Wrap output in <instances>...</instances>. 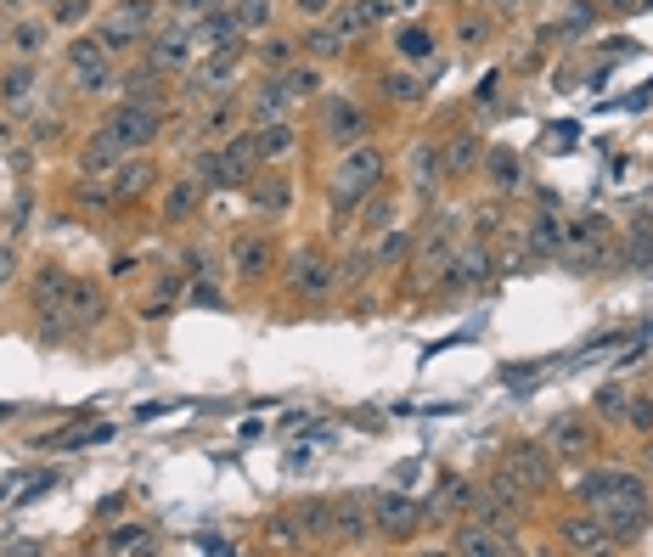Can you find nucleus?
Wrapping results in <instances>:
<instances>
[{"label":"nucleus","mask_w":653,"mask_h":557,"mask_svg":"<svg viewBox=\"0 0 653 557\" xmlns=\"http://www.w3.org/2000/svg\"><path fill=\"white\" fill-rule=\"evenodd\" d=\"M270 546H282V552H304V535H299V524H293V512L282 507L277 518H270Z\"/></svg>","instance_id":"ea45409f"},{"label":"nucleus","mask_w":653,"mask_h":557,"mask_svg":"<svg viewBox=\"0 0 653 557\" xmlns=\"http://www.w3.org/2000/svg\"><path fill=\"white\" fill-rule=\"evenodd\" d=\"M484 181H490L496 191H518V186H524L518 153H507V146H490V153H484Z\"/></svg>","instance_id":"bb28decb"},{"label":"nucleus","mask_w":653,"mask_h":557,"mask_svg":"<svg viewBox=\"0 0 653 557\" xmlns=\"http://www.w3.org/2000/svg\"><path fill=\"white\" fill-rule=\"evenodd\" d=\"M394 220V203H366V231H389Z\"/></svg>","instance_id":"13d9d810"},{"label":"nucleus","mask_w":653,"mask_h":557,"mask_svg":"<svg viewBox=\"0 0 653 557\" xmlns=\"http://www.w3.org/2000/svg\"><path fill=\"white\" fill-rule=\"evenodd\" d=\"M496 231H501V214H496V208H479V214H473V243H490Z\"/></svg>","instance_id":"6e6d98bb"},{"label":"nucleus","mask_w":653,"mask_h":557,"mask_svg":"<svg viewBox=\"0 0 653 557\" xmlns=\"http://www.w3.org/2000/svg\"><path fill=\"white\" fill-rule=\"evenodd\" d=\"M146 29H153V0H113V12L101 17V46L113 51H130L136 40H146Z\"/></svg>","instance_id":"6e6552de"},{"label":"nucleus","mask_w":653,"mask_h":557,"mask_svg":"<svg viewBox=\"0 0 653 557\" xmlns=\"http://www.w3.org/2000/svg\"><path fill=\"white\" fill-rule=\"evenodd\" d=\"M158 68H141V74H130L124 79V102H146V107H163V91H158Z\"/></svg>","instance_id":"f704fd0d"},{"label":"nucleus","mask_w":653,"mask_h":557,"mask_svg":"<svg viewBox=\"0 0 653 557\" xmlns=\"http://www.w3.org/2000/svg\"><path fill=\"white\" fill-rule=\"evenodd\" d=\"M293 6H299L304 17H322V12H332V0H293Z\"/></svg>","instance_id":"680f3d73"},{"label":"nucleus","mask_w":653,"mask_h":557,"mask_svg":"<svg viewBox=\"0 0 653 557\" xmlns=\"http://www.w3.org/2000/svg\"><path fill=\"white\" fill-rule=\"evenodd\" d=\"M79 74V96H101V91H113V62L108 57H96V62H85V68H74Z\"/></svg>","instance_id":"c9c22d12"},{"label":"nucleus","mask_w":653,"mask_h":557,"mask_svg":"<svg viewBox=\"0 0 653 557\" xmlns=\"http://www.w3.org/2000/svg\"><path fill=\"white\" fill-rule=\"evenodd\" d=\"M163 130V107H146V102H119L108 119H101V136H108L124 158L141 153V146H153Z\"/></svg>","instance_id":"7ed1b4c3"},{"label":"nucleus","mask_w":653,"mask_h":557,"mask_svg":"<svg viewBox=\"0 0 653 557\" xmlns=\"http://www.w3.org/2000/svg\"><path fill=\"white\" fill-rule=\"evenodd\" d=\"M423 91H428V84H417L411 74H394V79H389V96H394V102H423Z\"/></svg>","instance_id":"603ef678"},{"label":"nucleus","mask_w":653,"mask_h":557,"mask_svg":"<svg viewBox=\"0 0 653 557\" xmlns=\"http://www.w3.org/2000/svg\"><path fill=\"white\" fill-rule=\"evenodd\" d=\"M12 46H17V57H34L40 46H46V23H17L12 29Z\"/></svg>","instance_id":"49530a36"},{"label":"nucleus","mask_w":653,"mask_h":557,"mask_svg":"<svg viewBox=\"0 0 653 557\" xmlns=\"http://www.w3.org/2000/svg\"><path fill=\"white\" fill-rule=\"evenodd\" d=\"M625 428L653 434V394H625Z\"/></svg>","instance_id":"a19ab883"},{"label":"nucleus","mask_w":653,"mask_h":557,"mask_svg":"<svg viewBox=\"0 0 653 557\" xmlns=\"http://www.w3.org/2000/svg\"><path fill=\"white\" fill-rule=\"evenodd\" d=\"M299 445H310V451H332V445H339V428H332V422H304Z\"/></svg>","instance_id":"c03bdc74"},{"label":"nucleus","mask_w":653,"mask_h":557,"mask_svg":"<svg viewBox=\"0 0 653 557\" xmlns=\"http://www.w3.org/2000/svg\"><path fill=\"white\" fill-rule=\"evenodd\" d=\"M198 546H203V552H231V541H220L215 529H208V535H198Z\"/></svg>","instance_id":"e2e57ef3"},{"label":"nucleus","mask_w":653,"mask_h":557,"mask_svg":"<svg viewBox=\"0 0 653 557\" xmlns=\"http://www.w3.org/2000/svg\"><path fill=\"white\" fill-rule=\"evenodd\" d=\"M456 253V214H439V220L428 225L423 248H417V270H423V282H439V270L451 265Z\"/></svg>","instance_id":"9b49d317"},{"label":"nucleus","mask_w":653,"mask_h":557,"mask_svg":"<svg viewBox=\"0 0 653 557\" xmlns=\"http://www.w3.org/2000/svg\"><path fill=\"white\" fill-rule=\"evenodd\" d=\"M501 467H507V473L530 490V496H541V490L552 484V451H546V445H513Z\"/></svg>","instance_id":"ddd939ff"},{"label":"nucleus","mask_w":653,"mask_h":557,"mask_svg":"<svg viewBox=\"0 0 653 557\" xmlns=\"http://www.w3.org/2000/svg\"><path fill=\"white\" fill-rule=\"evenodd\" d=\"M119 158H124V153H119V146L96 130V136L85 141V153H79V175H108V169H113Z\"/></svg>","instance_id":"c756f323"},{"label":"nucleus","mask_w":653,"mask_h":557,"mask_svg":"<svg viewBox=\"0 0 653 557\" xmlns=\"http://www.w3.org/2000/svg\"><path fill=\"white\" fill-rule=\"evenodd\" d=\"M96 57H108V46H101V34H79L74 46H68V62H74V68H85V62H96Z\"/></svg>","instance_id":"de8ad7c7"},{"label":"nucleus","mask_w":653,"mask_h":557,"mask_svg":"<svg viewBox=\"0 0 653 557\" xmlns=\"http://www.w3.org/2000/svg\"><path fill=\"white\" fill-rule=\"evenodd\" d=\"M473 158H479V136H473V130H462V136L446 146V175H462V169H468Z\"/></svg>","instance_id":"58836bf2"},{"label":"nucleus","mask_w":653,"mask_h":557,"mask_svg":"<svg viewBox=\"0 0 653 557\" xmlns=\"http://www.w3.org/2000/svg\"><path fill=\"white\" fill-rule=\"evenodd\" d=\"M394 46H400V57H406V62H428V57H434V34H428L423 23H411V29H400Z\"/></svg>","instance_id":"e433bc0d"},{"label":"nucleus","mask_w":653,"mask_h":557,"mask_svg":"<svg viewBox=\"0 0 653 557\" xmlns=\"http://www.w3.org/2000/svg\"><path fill=\"white\" fill-rule=\"evenodd\" d=\"M260 57H265V68H282V74H287V62H293V46L282 40V46H265Z\"/></svg>","instance_id":"bf43d9fd"},{"label":"nucleus","mask_w":653,"mask_h":557,"mask_svg":"<svg viewBox=\"0 0 653 557\" xmlns=\"http://www.w3.org/2000/svg\"><path fill=\"white\" fill-rule=\"evenodd\" d=\"M282 79H287L293 96H315V84H322V79H315V68H293V74H282Z\"/></svg>","instance_id":"4d7b16f0"},{"label":"nucleus","mask_w":653,"mask_h":557,"mask_svg":"<svg viewBox=\"0 0 653 557\" xmlns=\"http://www.w3.org/2000/svg\"><path fill=\"white\" fill-rule=\"evenodd\" d=\"M248 198H254V208H260V214H287L293 186H287L282 175H254V181H248Z\"/></svg>","instance_id":"a878e982"},{"label":"nucleus","mask_w":653,"mask_h":557,"mask_svg":"<svg viewBox=\"0 0 653 557\" xmlns=\"http://www.w3.org/2000/svg\"><path fill=\"white\" fill-rule=\"evenodd\" d=\"M479 507V484L473 479H446L439 484V496L428 501L434 518H462V512H473Z\"/></svg>","instance_id":"5701e85b"},{"label":"nucleus","mask_w":653,"mask_h":557,"mask_svg":"<svg viewBox=\"0 0 653 557\" xmlns=\"http://www.w3.org/2000/svg\"><path fill=\"white\" fill-rule=\"evenodd\" d=\"M377 186H384V153L361 141V146H349V158L327 175V198H332V208H339V214H349L361 198H372Z\"/></svg>","instance_id":"f03ea898"},{"label":"nucleus","mask_w":653,"mask_h":557,"mask_svg":"<svg viewBox=\"0 0 653 557\" xmlns=\"http://www.w3.org/2000/svg\"><path fill=\"white\" fill-rule=\"evenodd\" d=\"M575 501L586 512H597L620 546L648 524V479L642 473H625V467H597V473H586L575 484Z\"/></svg>","instance_id":"f257e3e1"},{"label":"nucleus","mask_w":653,"mask_h":557,"mask_svg":"<svg viewBox=\"0 0 653 557\" xmlns=\"http://www.w3.org/2000/svg\"><path fill=\"white\" fill-rule=\"evenodd\" d=\"M181 282H186L181 270H163L158 282L141 293V310H136V315H141V321H163V315H175V305H181Z\"/></svg>","instance_id":"412c9836"},{"label":"nucleus","mask_w":653,"mask_h":557,"mask_svg":"<svg viewBox=\"0 0 653 557\" xmlns=\"http://www.w3.org/2000/svg\"><path fill=\"white\" fill-rule=\"evenodd\" d=\"M6 6H17V0H6Z\"/></svg>","instance_id":"774afa93"},{"label":"nucleus","mask_w":653,"mask_h":557,"mask_svg":"<svg viewBox=\"0 0 653 557\" xmlns=\"http://www.w3.org/2000/svg\"><path fill=\"white\" fill-rule=\"evenodd\" d=\"M198 198H203L198 181H175V186H170V198H163V220H170V225L192 220V214H198Z\"/></svg>","instance_id":"2f4dec72"},{"label":"nucleus","mask_w":653,"mask_h":557,"mask_svg":"<svg viewBox=\"0 0 653 557\" xmlns=\"http://www.w3.org/2000/svg\"><path fill=\"white\" fill-rule=\"evenodd\" d=\"M91 12V0H51V23H79Z\"/></svg>","instance_id":"864d4df0"},{"label":"nucleus","mask_w":653,"mask_h":557,"mask_svg":"<svg viewBox=\"0 0 653 557\" xmlns=\"http://www.w3.org/2000/svg\"><path fill=\"white\" fill-rule=\"evenodd\" d=\"M12 276H17V253H12L6 243H0V287H6V282H12Z\"/></svg>","instance_id":"052dcab7"},{"label":"nucleus","mask_w":653,"mask_h":557,"mask_svg":"<svg viewBox=\"0 0 653 557\" xmlns=\"http://www.w3.org/2000/svg\"><path fill=\"white\" fill-rule=\"evenodd\" d=\"M406 169H411V186H417V191H428V186H434L439 175H446V153H439L434 141H423V146H411Z\"/></svg>","instance_id":"cd10ccee"},{"label":"nucleus","mask_w":653,"mask_h":557,"mask_svg":"<svg viewBox=\"0 0 653 557\" xmlns=\"http://www.w3.org/2000/svg\"><path fill=\"white\" fill-rule=\"evenodd\" d=\"M68 315H74V327H96V321L108 315V293H101V282L74 276L68 282Z\"/></svg>","instance_id":"f3484780"},{"label":"nucleus","mask_w":653,"mask_h":557,"mask_svg":"<svg viewBox=\"0 0 653 557\" xmlns=\"http://www.w3.org/2000/svg\"><path fill=\"white\" fill-rule=\"evenodd\" d=\"M186 305H192V310H220L225 298H220V287H215V276H198V282L186 287Z\"/></svg>","instance_id":"37998d69"},{"label":"nucleus","mask_w":653,"mask_h":557,"mask_svg":"<svg viewBox=\"0 0 653 557\" xmlns=\"http://www.w3.org/2000/svg\"><path fill=\"white\" fill-rule=\"evenodd\" d=\"M366 535H377L372 529V490H344V496H332V535L327 541L355 552V546H366Z\"/></svg>","instance_id":"423d86ee"},{"label":"nucleus","mask_w":653,"mask_h":557,"mask_svg":"<svg viewBox=\"0 0 653 557\" xmlns=\"http://www.w3.org/2000/svg\"><path fill=\"white\" fill-rule=\"evenodd\" d=\"M592 411L603 422H625V389H620V383H603V389L592 394Z\"/></svg>","instance_id":"4c0bfd02"},{"label":"nucleus","mask_w":653,"mask_h":557,"mask_svg":"<svg viewBox=\"0 0 653 557\" xmlns=\"http://www.w3.org/2000/svg\"><path fill=\"white\" fill-rule=\"evenodd\" d=\"M524 248H530V260H558V253H563V220H558L552 208L530 220V237H524Z\"/></svg>","instance_id":"393cba45"},{"label":"nucleus","mask_w":653,"mask_h":557,"mask_svg":"<svg viewBox=\"0 0 653 557\" xmlns=\"http://www.w3.org/2000/svg\"><path fill=\"white\" fill-rule=\"evenodd\" d=\"M287 512H293V524H299L304 546H322L327 535H332V501L327 496H304V501H293Z\"/></svg>","instance_id":"6ab92c4d"},{"label":"nucleus","mask_w":653,"mask_h":557,"mask_svg":"<svg viewBox=\"0 0 653 557\" xmlns=\"http://www.w3.org/2000/svg\"><path fill=\"white\" fill-rule=\"evenodd\" d=\"M237 62H243V40H231V46H215L192 74H186V91H192V96H215L220 84L237 79Z\"/></svg>","instance_id":"1a4fd4ad"},{"label":"nucleus","mask_w":653,"mask_h":557,"mask_svg":"<svg viewBox=\"0 0 653 557\" xmlns=\"http://www.w3.org/2000/svg\"><path fill=\"white\" fill-rule=\"evenodd\" d=\"M304 422H310V417H304V411H287V417H282V422H277V428H282V434H299V428H304Z\"/></svg>","instance_id":"0e129e2a"},{"label":"nucleus","mask_w":653,"mask_h":557,"mask_svg":"<svg viewBox=\"0 0 653 557\" xmlns=\"http://www.w3.org/2000/svg\"><path fill=\"white\" fill-rule=\"evenodd\" d=\"M254 164H260V141H254V130H248V136H231L220 153H203L198 175L208 186H248L254 181Z\"/></svg>","instance_id":"20e7f679"},{"label":"nucleus","mask_w":653,"mask_h":557,"mask_svg":"<svg viewBox=\"0 0 653 557\" xmlns=\"http://www.w3.org/2000/svg\"><path fill=\"white\" fill-rule=\"evenodd\" d=\"M231 17H237L243 34H254V29L270 23V0H237V12H231Z\"/></svg>","instance_id":"79ce46f5"},{"label":"nucleus","mask_w":653,"mask_h":557,"mask_svg":"<svg viewBox=\"0 0 653 557\" xmlns=\"http://www.w3.org/2000/svg\"><path fill=\"white\" fill-rule=\"evenodd\" d=\"M231 265H237L243 282H260V276L277 265V243L270 237H237L231 243Z\"/></svg>","instance_id":"dca6fc26"},{"label":"nucleus","mask_w":653,"mask_h":557,"mask_svg":"<svg viewBox=\"0 0 653 557\" xmlns=\"http://www.w3.org/2000/svg\"><path fill=\"white\" fill-rule=\"evenodd\" d=\"M428 518V507L406 496V490H372V529L389 535V541H406V535H417V524Z\"/></svg>","instance_id":"39448f33"},{"label":"nucleus","mask_w":653,"mask_h":557,"mask_svg":"<svg viewBox=\"0 0 653 557\" xmlns=\"http://www.w3.org/2000/svg\"><path fill=\"white\" fill-rule=\"evenodd\" d=\"M29 91H34V68H12L6 79H0V96L6 102H29Z\"/></svg>","instance_id":"09e8293b"},{"label":"nucleus","mask_w":653,"mask_h":557,"mask_svg":"<svg viewBox=\"0 0 653 557\" xmlns=\"http://www.w3.org/2000/svg\"><path fill=\"white\" fill-rule=\"evenodd\" d=\"M68 282H74V276L62 270V265H40L34 282H29L34 310H68Z\"/></svg>","instance_id":"aec40b11"},{"label":"nucleus","mask_w":653,"mask_h":557,"mask_svg":"<svg viewBox=\"0 0 653 557\" xmlns=\"http://www.w3.org/2000/svg\"><path fill=\"white\" fill-rule=\"evenodd\" d=\"M642 467H648V479H653V439L642 445Z\"/></svg>","instance_id":"69168bd1"},{"label":"nucleus","mask_w":653,"mask_h":557,"mask_svg":"<svg viewBox=\"0 0 653 557\" xmlns=\"http://www.w3.org/2000/svg\"><path fill=\"white\" fill-rule=\"evenodd\" d=\"M158 541H153V529L146 524H119L108 541H101V552H153Z\"/></svg>","instance_id":"473e14b6"},{"label":"nucleus","mask_w":653,"mask_h":557,"mask_svg":"<svg viewBox=\"0 0 653 557\" xmlns=\"http://www.w3.org/2000/svg\"><path fill=\"white\" fill-rule=\"evenodd\" d=\"M220 6H225V0H170V12L192 17V23H198V17H208V12H220Z\"/></svg>","instance_id":"5fc2aeb1"},{"label":"nucleus","mask_w":653,"mask_h":557,"mask_svg":"<svg viewBox=\"0 0 653 557\" xmlns=\"http://www.w3.org/2000/svg\"><path fill=\"white\" fill-rule=\"evenodd\" d=\"M304 46H310V57H339L344 51V34H339V23H332V29H310Z\"/></svg>","instance_id":"a18cd8bd"},{"label":"nucleus","mask_w":653,"mask_h":557,"mask_svg":"<svg viewBox=\"0 0 653 557\" xmlns=\"http://www.w3.org/2000/svg\"><path fill=\"white\" fill-rule=\"evenodd\" d=\"M293 107V91H287V79H265L260 84V96H254V119L265 124V119H282Z\"/></svg>","instance_id":"7c9ffc66"},{"label":"nucleus","mask_w":653,"mask_h":557,"mask_svg":"<svg viewBox=\"0 0 653 557\" xmlns=\"http://www.w3.org/2000/svg\"><path fill=\"white\" fill-rule=\"evenodd\" d=\"M558 535H563V546H569V552H614V546H620L597 512H586V518H569Z\"/></svg>","instance_id":"a211bd4d"},{"label":"nucleus","mask_w":653,"mask_h":557,"mask_svg":"<svg viewBox=\"0 0 653 557\" xmlns=\"http://www.w3.org/2000/svg\"><path fill=\"white\" fill-rule=\"evenodd\" d=\"M496 276V253H490V243H456V253H451V265L439 270V287L446 293H468V287H484Z\"/></svg>","instance_id":"0eeeda50"},{"label":"nucleus","mask_w":653,"mask_h":557,"mask_svg":"<svg viewBox=\"0 0 653 557\" xmlns=\"http://www.w3.org/2000/svg\"><path fill=\"white\" fill-rule=\"evenodd\" d=\"M254 141H260V164H270V158H282V153H293V124L287 119H265L260 130H254Z\"/></svg>","instance_id":"c85d7f7f"},{"label":"nucleus","mask_w":653,"mask_h":557,"mask_svg":"<svg viewBox=\"0 0 653 557\" xmlns=\"http://www.w3.org/2000/svg\"><path fill=\"white\" fill-rule=\"evenodd\" d=\"M322 124H327V141H339V146H361V141H366V130H372V119H366L349 96H327Z\"/></svg>","instance_id":"f8f14e48"},{"label":"nucleus","mask_w":653,"mask_h":557,"mask_svg":"<svg viewBox=\"0 0 653 557\" xmlns=\"http://www.w3.org/2000/svg\"><path fill=\"white\" fill-rule=\"evenodd\" d=\"M12 411H17V405H0V422H6V417H12Z\"/></svg>","instance_id":"338daca9"},{"label":"nucleus","mask_w":653,"mask_h":557,"mask_svg":"<svg viewBox=\"0 0 653 557\" xmlns=\"http://www.w3.org/2000/svg\"><path fill=\"white\" fill-rule=\"evenodd\" d=\"M146 57H153V68H192V40H186V29H163L153 34V46H146Z\"/></svg>","instance_id":"b1692460"},{"label":"nucleus","mask_w":653,"mask_h":557,"mask_svg":"<svg viewBox=\"0 0 653 557\" xmlns=\"http://www.w3.org/2000/svg\"><path fill=\"white\" fill-rule=\"evenodd\" d=\"M108 439H113V422H85V428H68V434L34 439V451H91V445H108Z\"/></svg>","instance_id":"4be33fe9"},{"label":"nucleus","mask_w":653,"mask_h":557,"mask_svg":"<svg viewBox=\"0 0 653 557\" xmlns=\"http://www.w3.org/2000/svg\"><path fill=\"white\" fill-rule=\"evenodd\" d=\"M181 276H186V282H198V276H215V265H208L203 248H186L181 253Z\"/></svg>","instance_id":"3c124183"},{"label":"nucleus","mask_w":653,"mask_h":557,"mask_svg":"<svg viewBox=\"0 0 653 557\" xmlns=\"http://www.w3.org/2000/svg\"><path fill=\"white\" fill-rule=\"evenodd\" d=\"M546 451H558V456H586V451H592V422L575 417V411L552 417V428H546Z\"/></svg>","instance_id":"2eb2a0df"},{"label":"nucleus","mask_w":653,"mask_h":557,"mask_svg":"<svg viewBox=\"0 0 653 557\" xmlns=\"http://www.w3.org/2000/svg\"><path fill=\"white\" fill-rule=\"evenodd\" d=\"M153 181H158V169L141 164V158H130V164L119 169V181H113V198H136V191H146Z\"/></svg>","instance_id":"72a5a7b5"},{"label":"nucleus","mask_w":653,"mask_h":557,"mask_svg":"<svg viewBox=\"0 0 653 557\" xmlns=\"http://www.w3.org/2000/svg\"><path fill=\"white\" fill-rule=\"evenodd\" d=\"M406 248H411V237H406V231H389V237L372 248V265H394V260H400Z\"/></svg>","instance_id":"8fccbe9b"},{"label":"nucleus","mask_w":653,"mask_h":557,"mask_svg":"<svg viewBox=\"0 0 653 557\" xmlns=\"http://www.w3.org/2000/svg\"><path fill=\"white\" fill-rule=\"evenodd\" d=\"M451 552H462V557H513L518 552V535H501L490 524L468 518V524L451 529Z\"/></svg>","instance_id":"9d476101"},{"label":"nucleus","mask_w":653,"mask_h":557,"mask_svg":"<svg viewBox=\"0 0 653 557\" xmlns=\"http://www.w3.org/2000/svg\"><path fill=\"white\" fill-rule=\"evenodd\" d=\"M287 287L304 293V298H327L339 287V270H332V260H322V253H299V260L287 265Z\"/></svg>","instance_id":"4468645a"}]
</instances>
